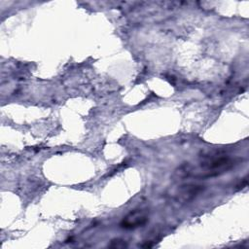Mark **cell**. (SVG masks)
Here are the masks:
<instances>
[{"mask_svg":"<svg viewBox=\"0 0 249 249\" xmlns=\"http://www.w3.org/2000/svg\"><path fill=\"white\" fill-rule=\"evenodd\" d=\"M148 218L146 215V212L142 210H136L131 212L129 215H127L122 222V227L125 229H133L137 228L139 226L144 225L147 222Z\"/></svg>","mask_w":249,"mask_h":249,"instance_id":"obj_2","label":"cell"},{"mask_svg":"<svg viewBox=\"0 0 249 249\" xmlns=\"http://www.w3.org/2000/svg\"><path fill=\"white\" fill-rule=\"evenodd\" d=\"M110 247H114V248H124V247H126V243L124 241V240H121V239H115V240H112L110 245Z\"/></svg>","mask_w":249,"mask_h":249,"instance_id":"obj_3","label":"cell"},{"mask_svg":"<svg viewBox=\"0 0 249 249\" xmlns=\"http://www.w3.org/2000/svg\"><path fill=\"white\" fill-rule=\"evenodd\" d=\"M240 160L232 159L230 157H208L204 162H201L198 170L192 171L194 172L195 177L206 178L217 176L238 163Z\"/></svg>","mask_w":249,"mask_h":249,"instance_id":"obj_1","label":"cell"}]
</instances>
